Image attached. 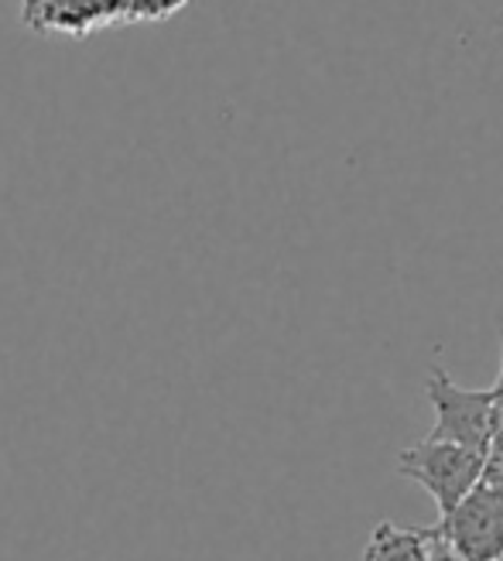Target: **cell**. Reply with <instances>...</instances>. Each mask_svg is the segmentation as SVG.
<instances>
[{"instance_id": "obj_1", "label": "cell", "mask_w": 503, "mask_h": 561, "mask_svg": "<svg viewBox=\"0 0 503 561\" xmlns=\"http://www.w3.org/2000/svg\"><path fill=\"white\" fill-rule=\"evenodd\" d=\"M425 394L435 408V425L428 432L432 442H453L469 453H490L493 442V390H466L442 367L428 374Z\"/></svg>"}, {"instance_id": "obj_2", "label": "cell", "mask_w": 503, "mask_h": 561, "mask_svg": "<svg viewBox=\"0 0 503 561\" xmlns=\"http://www.w3.org/2000/svg\"><path fill=\"white\" fill-rule=\"evenodd\" d=\"M483 459L487 456L469 453V448H459L453 442L422 438L401 453L398 472L404 476V480L418 483L435 500L438 514H449L456 503L480 483Z\"/></svg>"}, {"instance_id": "obj_4", "label": "cell", "mask_w": 503, "mask_h": 561, "mask_svg": "<svg viewBox=\"0 0 503 561\" xmlns=\"http://www.w3.org/2000/svg\"><path fill=\"white\" fill-rule=\"evenodd\" d=\"M428 548L432 541L425 527H398L380 520L363 548V561H428Z\"/></svg>"}, {"instance_id": "obj_5", "label": "cell", "mask_w": 503, "mask_h": 561, "mask_svg": "<svg viewBox=\"0 0 503 561\" xmlns=\"http://www.w3.org/2000/svg\"><path fill=\"white\" fill-rule=\"evenodd\" d=\"M500 561H503V554H500Z\"/></svg>"}, {"instance_id": "obj_3", "label": "cell", "mask_w": 503, "mask_h": 561, "mask_svg": "<svg viewBox=\"0 0 503 561\" xmlns=\"http://www.w3.org/2000/svg\"><path fill=\"white\" fill-rule=\"evenodd\" d=\"M428 535L462 561H500L503 554V493L477 483Z\"/></svg>"}]
</instances>
